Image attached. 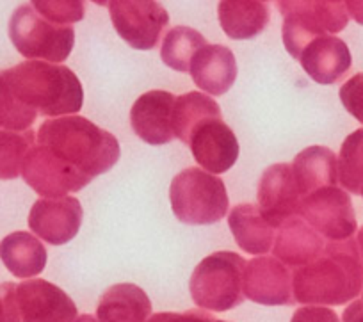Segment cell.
Here are the masks:
<instances>
[{"mask_svg":"<svg viewBox=\"0 0 363 322\" xmlns=\"http://www.w3.org/2000/svg\"><path fill=\"white\" fill-rule=\"evenodd\" d=\"M36 138L38 145L91 182L120 160L118 139L77 114L47 120L41 123Z\"/></svg>","mask_w":363,"mask_h":322,"instance_id":"1","label":"cell"},{"mask_svg":"<svg viewBox=\"0 0 363 322\" xmlns=\"http://www.w3.org/2000/svg\"><path fill=\"white\" fill-rule=\"evenodd\" d=\"M363 285V264L354 240L333 243L292 274V294L301 304H345Z\"/></svg>","mask_w":363,"mask_h":322,"instance_id":"2","label":"cell"},{"mask_svg":"<svg viewBox=\"0 0 363 322\" xmlns=\"http://www.w3.org/2000/svg\"><path fill=\"white\" fill-rule=\"evenodd\" d=\"M2 75L16 98L41 116H73L82 109L84 87L79 77L66 66L45 61H23L4 70Z\"/></svg>","mask_w":363,"mask_h":322,"instance_id":"3","label":"cell"},{"mask_svg":"<svg viewBox=\"0 0 363 322\" xmlns=\"http://www.w3.org/2000/svg\"><path fill=\"white\" fill-rule=\"evenodd\" d=\"M169 199L178 221L205 226L221 221L230 199L225 182L201 167H187L171 180Z\"/></svg>","mask_w":363,"mask_h":322,"instance_id":"4","label":"cell"},{"mask_svg":"<svg viewBox=\"0 0 363 322\" xmlns=\"http://www.w3.org/2000/svg\"><path fill=\"white\" fill-rule=\"evenodd\" d=\"M247 262L233 251L205 257L191 276V297L201 310L228 311L244 303V269Z\"/></svg>","mask_w":363,"mask_h":322,"instance_id":"5","label":"cell"},{"mask_svg":"<svg viewBox=\"0 0 363 322\" xmlns=\"http://www.w3.org/2000/svg\"><path fill=\"white\" fill-rule=\"evenodd\" d=\"M9 38L16 50L29 61L62 62L72 54L75 30L45 20L33 4H22L9 20Z\"/></svg>","mask_w":363,"mask_h":322,"instance_id":"6","label":"cell"},{"mask_svg":"<svg viewBox=\"0 0 363 322\" xmlns=\"http://www.w3.org/2000/svg\"><path fill=\"white\" fill-rule=\"evenodd\" d=\"M274 6L284 15V45L294 59H299L306 45L313 40L326 34L340 33L347 26L349 13L342 2L281 0Z\"/></svg>","mask_w":363,"mask_h":322,"instance_id":"7","label":"cell"},{"mask_svg":"<svg viewBox=\"0 0 363 322\" xmlns=\"http://www.w3.org/2000/svg\"><path fill=\"white\" fill-rule=\"evenodd\" d=\"M109 13L116 33L135 50L155 48L169 23V15L159 2L113 0Z\"/></svg>","mask_w":363,"mask_h":322,"instance_id":"8","label":"cell"},{"mask_svg":"<svg viewBox=\"0 0 363 322\" xmlns=\"http://www.w3.org/2000/svg\"><path fill=\"white\" fill-rule=\"evenodd\" d=\"M299 216L320 237L335 243L349 239L356 230L351 199L338 187H324L306 196L301 203Z\"/></svg>","mask_w":363,"mask_h":322,"instance_id":"9","label":"cell"},{"mask_svg":"<svg viewBox=\"0 0 363 322\" xmlns=\"http://www.w3.org/2000/svg\"><path fill=\"white\" fill-rule=\"evenodd\" d=\"M22 177L34 192L47 199L66 198L69 192H79L91 184L89 178L66 166L38 143L23 160Z\"/></svg>","mask_w":363,"mask_h":322,"instance_id":"10","label":"cell"},{"mask_svg":"<svg viewBox=\"0 0 363 322\" xmlns=\"http://www.w3.org/2000/svg\"><path fill=\"white\" fill-rule=\"evenodd\" d=\"M257 198L260 213L272 228L298 218L303 196L299 194L292 164L281 162L269 166L260 178Z\"/></svg>","mask_w":363,"mask_h":322,"instance_id":"11","label":"cell"},{"mask_svg":"<svg viewBox=\"0 0 363 322\" xmlns=\"http://www.w3.org/2000/svg\"><path fill=\"white\" fill-rule=\"evenodd\" d=\"M187 146L193 152L194 160L211 174L232 170L240 153L235 134L221 118L201 121L191 134Z\"/></svg>","mask_w":363,"mask_h":322,"instance_id":"12","label":"cell"},{"mask_svg":"<svg viewBox=\"0 0 363 322\" xmlns=\"http://www.w3.org/2000/svg\"><path fill=\"white\" fill-rule=\"evenodd\" d=\"M16 304L22 322H75L72 297L47 279H29L16 285Z\"/></svg>","mask_w":363,"mask_h":322,"instance_id":"13","label":"cell"},{"mask_svg":"<svg viewBox=\"0 0 363 322\" xmlns=\"http://www.w3.org/2000/svg\"><path fill=\"white\" fill-rule=\"evenodd\" d=\"M244 297L265 306L294 304L292 274L274 257H258L246 264L242 283Z\"/></svg>","mask_w":363,"mask_h":322,"instance_id":"14","label":"cell"},{"mask_svg":"<svg viewBox=\"0 0 363 322\" xmlns=\"http://www.w3.org/2000/svg\"><path fill=\"white\" fill-rule=\"evenodd\" d=\"M82 205L73 196L38 199L29 213V228L52 246H62L75 239L82 225Z\"/></svg>","mask_w":363,"mask_h":322,"instance_id":"15","label":"cell"},{"mask_svg":"<svg viewBox=\"0 0 363 322\" xmlns=\"http://www.w3.org/2000/svg\"><path fill=\"white\" fill-rule=\"evenodd\" d=\"M177 96L167 91H148L134 101L130 125L141 141L152 146L167 145L174 139L173 107Z\"/></svg>","mask_w":363,"mask_h":322,"instance_id":"16","label":"cell"},{"mask_svg":"<svg viewBox=\"0 0 363 322\" xmlns=\"http://www.w3.org/2000/svg\"><path fill=\"white\" fill-rule=\"evenodd\" d=\"M189 73L200 89L212 96H221L237 79L235 55L223 45H205L194 55Z\"/></svg>","mask_w":363,"mask_h":322,"instance_id":"17","label":"cell"},{"mask_svg":"<svg viewBox=\"0 0 363 322\" xmlns=\"http://www.w3.org/2000/svg\"><path fill=\"white\" fill-rule=\"evenodd\" d=\"M306 75L317 84H335L351 68L347 45L333 36H320L306 45L298 59Z\"/></svg>","mask_w":363,"mask_h":322,"instance_id":"18","label":"cell"},{"mask_svg":"<svg viewBox=\"0 0 363 322\" xmlns=\"http://www.w3.org/2000/svg\"><path fill=\"white\" fill-rule=\"evenodd\" d=\"M324 240L305 219L292 218L274 237L272 253L287 267H305L324 251Z\"/></svg>","mask_w":363,"mask_h":322,"instance_id":"19","label":"cell"},{"mask_svg":"<svg viewBox=\"0 0 363 322\" xmlns=\"http://www.w3.org/2000/svg\"><path fill=\"white\" fill-rule=\"evenodd\" d=\"M152 303L143 289L118 283L102 294L96 306L99 322H148Z\"/></svg>","mask_w":363,"mask_h":322,"instance_id":"20","label":"cell"},{"mask_svg":"<svg viewBox=\"0 0 363 322\" xmlns=\"http://www.w3.org/2000/svg\"><path fill=\"white\" fill-rule=\"evenodd\" d=\"M228 226L237 246L247 255H265L274 246V228L260 213L258 205L244 203L228 213Z\"/></svg>","mask_w":363,"mask_h":322,"instance_id":"21","label":"cell"},{"mask_svg":"<svg viewBox=\"0 0 363 322\" xmlns=\"http://www.w3.org/2000/svg\"><path fill=\"white\" fill-rule=\"evenodd\" d=\"M296 184L303 199L324 187H333L338 180V162L335 153L324 146H310L299 152L292 162Z\"/></svg>","mask_w":363,"mask_h":322,"instance_id":"22","label":"cell"},{"mask_svg":"<svg viewBox=\"0 0 363 322\" xmlns=\"http://www.w3.org/2000/svg\"><path fill=\"white\" fill-rule=\"evenodd\" d=\"M0 260L16 278H33L47 265V250L33 233L15 232L0 243Z\"/></svg>","mask_w":363,"mask_h":322,"instance_id":"23","label":"cell"},{"mask_svg":"<svg viewBox=\"0 0 363 322\" xmlns=\"http://www.w3.org/2000/svg\"><path fill=\"white\" fill-rule=\"evenodd\" d=\"M223 33L232 40H251L269 26V8L257 0H225L218 6Z\"/></svg>","mask_w":363,"mask_h":322,"instance_id":"24","label":"cell"},{"mask_svg":"<svg viewBox=\"0 0 363 322\" xmlns=\"http://www.w3.org/2000/svg\"><path fill=\"white\" fill-rule=\"evenodd\" d=\"M211 118H221V109L211 96L196 91L182 94L174 100L173 107L174 139H180L184 145H187L194 128Z\"/></svg>","mask_w":363,"mask_h":322,"instance_id":"25","label":"cell"},{"mask_svg":"<svg viewBox=\"0 0 363 322\" xmlns=\"http://www.w3.org/2000/svg\"><path fill=\"white\" fill-rule=\"evenodd\" d=\"M207 41L198 30L191 27H173L164 36L160 57L167 68L180 73H189L194 55Z\"/></svg>","mask_w":363,"mask_h":322,"instance_id":"26","label":"cell"},{"mask_svg":"<svg viewBox=\"0 0 363 322\" xmlns=\"http://www.w3.org/2000/svg\"><path fill=\"white\" fill-rule=\"evenodd\" d=\"M33 131H0V180H13L22 174L23 160L29 150L36 145Z\"/></svg>","mask_w":363,"mask_h":322,"instance_id":"27","label":"cell"},{"mask_svg":"<svg viewBox=\"0 0 363 322\" xmlns=\"http://www.w3.org/2000/svg\"><path fill=\"white\" fill-rule=\"evenodd\" d=\"M338 178L347 191L362 194L363 191V128L344 141L338 159Z\"/></svg>","mask_w":363,"mask_h":322,"instance_id":"28","label":"cell"},{"mask_svg":"<svg viewBox=\"0 0 363 322\" xmlns=\"http://www.w3.org/2000/svg\"><path fill=\"white\" fill-rule=\"evenodd\" d=\"M38 113L16 98L6 77L0 72V128L9 132H26L33 127Z\"/></svg>","mask_w":363,"mask_h":322,"instance_id":"29","label":"cell"},{"mask_svg":"<svg viewBox=\"0 0 363 322\" xmlns=\"http://www.w3.org/2000/svg\"><path fill=\"white\" fill-rule=\"evenodd\" d=\"M33 8L55 26H68L84 18L86 4L79 0H34Z\"/></svg>","mask_w":363,"mask_h":322,"instance_id":"30","label":"cell"},{"mask_svg":"<svg viewBox=\"0 0 363 322\" xmlns=\"http://www.w3.org/2000/svg\"><path fill=\"white\" fill-rule=\"evenodd\" d=\"M340 100L344 104L345 109L363 123V73L352 77L351 80L342 86L340 89Z\"/></svg>","mask_w":363,"mask_h":322,"instance_id":"31","label":"cell"},{"mask_svg":"<svg viewBox=\"0 0 363 322\" xmlns=\"http://www.w3.org/2000/svg\"><path fill=\"white\" fill-rule=\"evenodd\" d=\"M0 322H22L16 304L15 283L6 282L0 285Z\"/></svg>","mask_w":363,"mask_h":322,"instance_id":"32","label":"cell"},{"mask_svg":"<svg viewBox=\"0 0 363 322\" xmlns=\"http://www.w3.org/2000/svg\"><path fill=\"white\" fill-rule=\"evenodd\" d=\"M148 322H226L219 321L214 315L205 313L203 310H187V311H160L155 313L152 318H148Z\"/></svg>","mask_w":363,"mask_h":322,"instance_id":"33","label":"cell"},{"mask_svg":"<svg viewBox=\"0 0 363 322\" xmlns=\"http://www.w3.org/2000/svg\"><path fill=\"white\" fill-rule=\"evenodd\" d=\"M291 322H340L333 310L324 306H305L296 310Z\"/></svg>","mask_w":363,"mask_h":322,"instance_id":"34","label":"cell"},{"mask_svg":"<svg viewBox=\"0 0 363 322\" xmlns=\"http://www.w3.org/2000/svg\"><path fill=\"white\" fill-rule=\"evenodd\" d=\"M344 322H363V301H354L345 308L344 315H342Z\"/></svg>","mask_w":363,"mask_h":322,"instance_id":"35","label":"cell"},{"mask_svg":"<svg viewBox=\"0 0 363 322\" xmlns=\"http://www.w3.org/2000/svg\"><path fill=\"white\" fill-rule=\"evenodd\" d=\"M345 9L349 11V15L356 20V22L363 23V2H347Z\"/></svg>","mask_w":363,"mask_h":322,"instance_id":"36","label":"cell"},{"mask_svg":"<svg viewBox=\"0 0 363 322\" xmlns=\"http://www.w3.org/2000/svg\"><path fill=\"white\" fill-rule=\"evenodd\" d=\"M75 322H99V318L91 317V315H82V317H77Z\"/></svg>","mask_w":363,"mask_h":322,"instance_id":"37","label":"cell"},{"mask_svg":"<svg viewBox=\"0 0 363 322\" xmlns=\"http://www.w3.org/2000/svg\"><path fill=\"white\" fill-rule=\"evenodd\" d=\"M358 240H359V248H362V251H363V228H362V232H359Z\"/></svg>","mask_w":363,"mask_h":322,"instance_id":"38","label":"cell"},{"mask_svg":"<svg viewBox=\"0 0 363 322\" xmlns=\"http://www.w3.org/2000/svg\"><path fill=\"white\" fill-rule=\"evenodd\" d=\"M362 194H363V191H362Z\"/></svg>","mask_w":363,"mask_h":322,"instance_id":"39","label":"cell"}]
</instances>
